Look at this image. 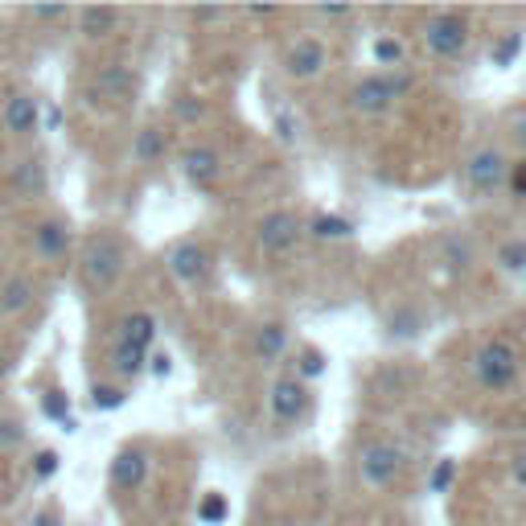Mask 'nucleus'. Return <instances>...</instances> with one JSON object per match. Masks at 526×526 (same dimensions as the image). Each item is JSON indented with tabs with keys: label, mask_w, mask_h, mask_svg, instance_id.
<instances>
[{
	"label": "nucleus",
	"mask_w": 526,
	"mask_h": 526,
	"mask_svg": "<svg viewBox=\"0 0 526 526\" xmlns=\"http://www.w3.org/2000/svg\"><path fill=\"white\" fill-rule=\"evenodd\" d=\"M123 271H128V247H123V238L95 230L79 251V279L90 292H111L123 279Z\"/></svg>",
	"instance_id": "nucleus-1"
},
{
	"label": "nucleus",
	"mask_w": 526,
	"mask_h": 526,
	"mask_svg": "<svg viewBox=\"0 0 526 526\" xmlns=\"http://www.w3.org/2000/svg\"><path fill=\"white\" fill-rule=\"evenodd\" d=\"M468 374L481 391L489 394H506L518 386L522 378V358H518V345L506 342V337H489V342L477 345L473 362H468Z\"/></svg>",
	"instance_id": "nucleus-2"
},
{
	"label": "nucleus",
	"mask_w": 526,
	"mask_h": 526,
	"mask_svg": "<svg viewBox=\"0 0 526 526\" xmlns=\"http://www.w3.org/2000/svg\"><path fill=\"white\" fill-rule=\"evenodd\" d=\"M468 41H473L468 13H460V8H436V13H427L424 49L436 58V62H457V58H465Z\"/></svg>",
	"instance_id": "nucleus-3"
},
{
	"label": "nucleus",
	"mask_w": 526,
	"mask_h": 526,
	"mask_svg": "<svg viewBox=\"0 0 526 526\" xmlns=\"http://www.w3.org/2000/svg\"><path fill=\"white\" fill-rule=\"evenodd\" d=\"M510 153L501 144H477L473 153L465 156V189L477 197V202H489L506 189L510 181Z\"/></svg>",
	"instance_id": "nucleus-4"
},
{
	"label": "nucleus",
	"mask_w": 526,
	"mask_h": 526,
	"mask_svg": "<svg viewBox=\"0 0 526 526\" xmlns=\"http://www.w3.org/2000/svg\"><path fill=\"white\" fill-rule=\"evenodd\" d=\"M300 238H304V218L296 210H271L255 226V247L268 259H288L300 247Z\"/></svg>",
	"instance_id": "nucleus-5"
},
{
	"label": "nucleus",
	"mask_w": 526,
	"mask_h": 526,
	"mask_svg": "<svg viewBox=\"0 0 526 526\" xmlns=\"http://www.w3.org/2000/svg\"><path fill=\"white\" fill-rule=\"evenodd\" d=\"M399 473H403V448L394 440H370V444H362V452H358V477H362V485H366V489H374V493L391 489V485L399 481Z\"/></svg>",
	"instance_id": "nucleus-6"
},
{
	"label": "nucleus",
	"mask_w": 526,
	"mask_h": 526,
	"mask_svg": "<svg viewBox=\"0 0 526 526\" xmlns=\"http://www.w3.org/2000/svg\"><path fill=\"white\" fill-rule=\"evenodd\" d=\"M148 473H153V457H148L144 444H123L115 448V457L107 460V489L111 493H140L148 485Z\"/></svg>",
	"instance_id": "nucleus-7"
},
{
	"label": "nucleus",
	"mask_w": 526,
	"mask_h": 526,
	"mask_svg": "<svg viewBox=\"0 0 526 526\" xmlns=\"http://www.w3.org/2000/svg\"><path fill=\"white\" fill-rule=\"evenodd\" d=\"M309 403H312V386H304L300 378H292V374L271 378V386H268V416L276 419L279 427L300 424V419L309 416Z\"/></svg>",
	"instance_id": "nucleus-8"
},
{
	"label": "nucleus",
	"mask_w": 526,
	"mask_h": 526,
	"mask_svg": "<svg viewBox=\"0 0 526 526\" xmlns=\"http://www.w3.org/2000/svg\"><path fill=\"white\" fill-rule=\"evenodd\" d=\"M210 263H214L210 251H205V243H197V238H177V243L164 251V271H169L181 288L202 284V279L210 276Z\"/></svg>",
	"instance_id": "nucleus-9"
},
{
	"label": "nucleus",
	"mask_w": 526,
	"mask_h": 526,
	"mask_svg": "<svg viewBox=\"0 0 526 526\" xmlns=\"http://www.w3.org/2000/svg\"><path fill=\"white\" fill-rule=\"evenodd\" d=\"M329 66V46L321 37H312V33H304V37H296L292 46L284 49V74L292 82H312L321 79Z\"/></svg>",
	"instance_id": "nucleus-10"
},
{
	"label": "nucleus",
	"mask_w": 526,
	"mask_h": 526,
	"mask_svg": "<svg viewBox=\"0 0 526 526\" xmlns=\"http://www.w3.org/2000/svg\"><path fill=\"white\" fill-rule=\"evenodd\" d=\"M136 87H140V79L132 66H123V62L103 66V70L95 74V82H90V103L95 107H128L132 99H136Z\"/></svg>",
	"instance_id": "nucleus-11"
},
{
	"label": "nucleus",
	"mask_w": 526,
	"mask_h": 526,
	"mask_svg": "<svg viewBox=\"0 0 526 526\" xmlns=\"http://www.w3.org/2000/svg\"><path fill=\"white\" fill-rule=\"evenodd\" d=\"M177 169L194 189H214L222 177V153L214 144H205V140H194V144L181 148Z\"/></svg>",
	"instance_id": "nucleus-12"
},
{
	"label": "nucleus",
	"mask_w": 526,
	"mask_h": 526,
	"mask_svg": "<svg viewBox=\"0 0 526 526\" xmlns=\"http://www.w3.org/2000/svg\"><path fill=\"white\" fill-rule=\"evenodd\" d=\"M288 353H292V329H288V321H279V317L263 321V325L255 329V337H251L255 366L276 370L279 362H288Z\"/></svg>",
	"instance_id": "nucleus-13"
},
{
	"label": "nucleus",
	"mask_w": 526,
	"mask_h": 526,
	"mask_svg": "<svg viewBox=\"0 0 526 526\" xmlns=\"http://www.w3.org/2000/svg\"><path fill=\"white\" fill-rule=\"evenodd\" d=\"M345 107H350L353 115H362V120H378V115H386L394 107V95L391 87H386V74H366V79H358L350 87V95H345Z\"/></svg>",
	"instance_id": "nucleus-14"
},
{
	"label": "nucleus",
	"mask_w": 526,
	"mask_h": 526,
	"mask_svg": "<svg viewBox=\"0 0 526 526\" xmlns=\"http://www.w3.org/2000/svg\"><path fill=\"white\" fill-rule=\"evenodd\" d=\"M0 128H5L13 140H33L41 132V107H37V99L25 95V90L8 95L5 107H0Z\"/></svg>",
	"instance_id": "nucleus-15"
},
{
	"label": "nucleus",
	"mask_w": 526,
	"mask_h": 526,
	"mask_svg": "<svg viewBox=\"0 0 526 526\" xmlns=\"http://www.w3.org/2000/svg\"><path fill=\"white\" fill-rule=\"evenodd\" d=\"M436 263L448 279H460L465 271L477 268V243L465 230H444V238L436 243Z\"/></svg>",
	"instance_id": "nucleus-16"
},
{
	"label": "nucleus",
	"mask_w": 526,
	"mask_h": 526,
	"mask_svg": "<svg viewBox=\"0 0 526 526\" xmlns=\"http://www.w3.org/2000/svg\"><path fill=\"white\" fill-rule=\"evenodd\" d=\"M74 247V230L66 218H41L37 226H33V255L46 263H58L66 259Z\"/></svg>",
	"instance_id": "nucleus-17"
},
{
	"label": "nucleus",
	"mask_w": 526,
	"mask_h": 526,
	"mask_svg": "<svg viewBox=\"0 0 526 526\" xmlns=\"http://www.w3.org/2000/svg\"><path fill=\"white\" fill-rule=\"evenodd\" d=\"M120 21H123V13L111 5H87L74 13V29H79V37H87V41H107L115 29H120Z\"/></svg>",
	"instance_id": "nucleus-18"
},
{
	"label": "nucleus",
	"mask_w": 526,
	"mask_h": 526,
	"mask_svg": "<svg viewBox=\"0 0 526 526\" xmlns=\"http://www.w3.org/2000/svg\"><path fill=\"white\" fill-rule=\"evenodd\" d=\"M8 189H13L21 202H37V197H46V169H41L37 156H21V161H13V169H8Z\"/></svg>",
	"instance_id": "nucleus-19"
},
{
	"label": "nucleus",
	"mask_w": 526,
	"mask_h": 526,
	"mask_svg": "<svg viewBox=\"0 0 526 526\" xmlns=\"http://www.w3.org/2000/svg\"><path fill=\"white\" fill-rule=\"evenodd\" d=\"M115 342H120V345H136V350H153V342H156V317L148 309L123 312L120 325H115Z\"/></svg>",
	"instance_id": "nucleus-20"
},
{
	"label": "nucleus",
	"mask_w": 526,
	"mask_h": 526,
	"mask_svg": "<svg viewBox=\"0 0 526 526\" xmlns=\"http://www.w3.org/2000/svg\"><path fill=\"white\" fill-rule=\"evenodd\" d=\"M383 329L391 342H416V337L427 329V312L419 309V304H394V309L383 317Z\"/></svg>",
	"instance_id": "nucleus-21"
},
{
	"label": "nucleus",
	"mask_w": 526,
	"mask_h": 526,
	"mask_svg": "<svg viewBox=\"0 0 526 526\" xmlns=\"http://www.w3.org/2000/svg\"><path fill=\"white\" fill-rule=\"evenodd\" d=\"M164 156H169V132L161 123H144L136 132V140H132V161L148 169V164H161Z\"/></svg>",
	"instance_id": "nucleus-22"
},
{
	"label": "nucleus",
	"mask_w": 526,
	"mask_h": 526,
	"mask_svg": "<svg viewBox=\"0 0 526 526\" xmlns=\"http://www.w3.org/2000/svg\"><path fill=\"white\" fill-rule=\"evenodd\" d=\"M33 296H37V288H33V279L21 276V271H13V276L0 279V312H5V317H21V312H29Z\"/></svg>",
	"instance_id": "nucleus-23"
},
{
	"label": "nucleus",
	"mask_w": 526,
	"mask_h": 526,
	"mask_svg": "<svg viewBox=\"0 0 526 526\" xmlns=\"http://www.w3.org/2000/svg\"><path fill=\"white\" fill-rule=\"evenodd\" d=\"M107 362H111L115 378L120 383H132V378H140L148 370V350H136V345H120L111 342V353H107Z\"/></svg>",
	"instance_id": "nucleus-24"
},
{
	"label": "nucleus",
	"mask_w": 526,
	"mask_h": 526,
	"mask_svg": "<svg viewBox=\"0 0 526 526\" xmlns=\"http://www.w3.org/2000/svg\"><path fill=\"white\" fill-rule=\"evenodd\" d=\"M329 370V358H325V350L321 345H300L296 350V362H292V378H300L304 386H312L321 374Z\"/></svg>",
	"instance_id": "nucleus-25"
},
{
	"label": "nucleus",
	"mask_w": 526,
	"mask_h": 526,
	"mask_svg": "<svg viewBox=\"0 0 526 526\" xmlns=\"http://www.w3.org/2000/svg\"><path fill=\"white\" fill-rule=\"evenodd\" d=\"M304 235L321 238V243H342V238L353 235V226L345 218H337V214H317L312 222H304Z\"/></svg>",
	"instance_id": "nucleus-26"
},
{
	"label": "nucleus",
	"mask_w": 526,
	"mask_h": 526,
	"mask_svg": "<svg viewBox=\"0 0 526 526\" xmlns=\"http://www.w3.org/2000/svg\"><path fill=\"white\" fill-rule=\"evenodd\" d=\"M370 58H374L383 70H399V66H407V49H403L399 37H374V46H370Z\"/></svg>",
	"instance_id": "nucleus-27"
},
{
	"label": "nucleus",
	"mask_w": 526,
	"mask_h": 526,
	"mask_svg": "<svg viewBox=\"0 0 526 526\" xmlns=\"http://www.w3.org/2000/svg\"><path fill=\"white\" fill-rule=\"evenodd\" d=\"M493 263H498V271H506V276H522L526 271V238H510V243H501L498 255H493Z\"/></svg>",
	"instance_id": "nucleus-28"
},
{
	"label": "nucleus",
	"mask_w": 526,
	"mask_h": 526,
	"mask_svg": "<svg viewBox=\"0 0 526 526\" xmlns=\"http://www.w3.org/2000/svg\"><path fill=\"white\" fill-rule=\"evenodd\" d=\"M522 46H526V37L522 33H501L498 41L489 46V66H510V62H518V54H522Z\"/></svg>",
	"instance_id": "nucleus-29"
},
{
	"label": "nucleus",
	"mask_w": 526,
	"mask_h": 526,
	"mask_svg": "<svg viewBox=\"0 0 526 526\" xmlns=\"http://www.w3.org/2000/svg\"><path fill=\"white\" fill-rule=\"evenodd\" d=\"M226 514H230V501H226V493H218V489L202 493V501H197V518H202L205 526H214V522H226Z\"/></svg>",
	"instance_id": "nucleus-30"
},
{
	"label": "nucleus",
	"mask_w": 526,
	"mask_h": 526,
	"mask_svg": "<svg viewBox=\"0 0 526 526\" xmlns=\"http://www.w3.org/2000/svg\"><path fill=\"white\" fill-rule=\"evenodd\" d=\"M169 115H173L177 123H185V128H194V123L205 120V103H202L197 95H181V99H173Z\"/></svg>",
	"instance_id": "nucleus-31"
},
{
	"label": "nucleus",
	"mask_w": 526,
	"mask_h": 526,
	"mask_svg": "<svg viewBox=\"0 0 526 526\" xmlns=\"http://www.w3.org/2000/svg\"><path fill=\"white\" fill-rule=\"evenodd\" d=\"M123 399H128V391H123L120 383H95V386H90V403H95L99 411L123 407Z\"/></svg>",
	"instance_id": "nucleus-32"
},
{
	"label": "nucleus",
	"mask_w": 526,
	"mask_h": 526,
	"mask_svg": "<svg viewBox=\"0 0 526 526\" xmlns=\"http://www.w3.org/2000/svg\"><path fill=\"white\" fill-rule=\"evenodd\" d=\"M452 477H457V460H436L432 477H427V489L432 493H444L452 485Z\"/></svg>",
	"instance_id": "nucleus-33"
},
{
	"label": "nucleus",
	"mask_w": 526,
	"mask_h": 526,
	"mask_svg": "<svg viewBox=\"0 0 526 526\" xmlns=\"http://www.w3.org/2000/svg\"><path fill=\"white\" fill-rule=\"evenodd\" d=\"M58 452L54 448H46V452H37V457H33V477H37V481H49V477L58 473Z\"/></svg>",
	"instance_id": "nucleus-34"
},
{
	"label": "nucleus",
	"mask_w": 526,
	"mask_h": 526,
	"mask_svg": "<svg viewBox=\"0 0 526 526\" xmlns=\"http://www.w3.org/2000/svg\"><path fill=\"white\" fill-rule=\"evenodd\" d=\"M510 144L526 156V107H518V111L510 115Z\"/></svg>",
	"instance_id": "nucleus-35"
},
{
	"label": "nucleus",
	"mask_w": 526,
	"mask_h": 526,
	"mask_svg": "<svg viewBox=\"0 0 526 526\" xmlns=\"http://www.w3.org/2000/svg\"><path fill=\"white\" fill-rule=\"evenodd\" d=\"M25 440V424L21 419H0V448H16Z\"/></svg>",
	"instance_id": "nucleus-36"
},
{
	"label": "nucleus",
	"mask_w": 526,
	"mask_h": 526,
	"mask_svg": "<svg viewBox=\"0 0 526 526\" xmlns=\"http://www.w3.org/2000/svg\"><path fill=\"white\" fill-rule=\"evenodd\" d=\"M29 16H33V21H41V25H58V21L70 16V8H66V5H37V8H29Z\"/></svg>",
	"instance_id": "nucleus-37"
},
{
	"label": "nucleus",
	"mask_w": 526,
	"mask_h": 526,
	"mask_svg": "<svg viewBox=\"0 0 526 526\" xmlns=\"http://www.w3.org/2000/svg\"><path fill=\"white\" fill-rule=\"evenodd\" d=\"M506 189H510L514 197H526V161L510 164V181H506Z\"/></svg>",
	"instance_id": "nucleus-38"
},
{
	"label": "nucleus",
	"mask_w": 526,
	"mask_h": 526,
	"mask_svg": "<svg viewBox=\"0 0 526 526\" xmlns=\"http://www.w3.org/2000/svg\"><path fill=\"white\" fill-rule=\"evenodd\" d=\"M312 16H321V21H350L353 8L350 5H321V8H312Z\"/></svg>",
	"instance_id": "nucleus-39"
},
{
	"label": "nucleus",
	"mask_w": 526,
	"mask_h": 526,
	"mask_svg": "<svg viewBox=\"0 0 526 526\" xmlns=\"http://www.w3.org/2000/svg\"><path fill=\"white\" fill-rule=\"evenodd\" d=\"M41 411H46V416L49 419H66V399H62V394H46V399H41Z\"/></svg>",
	"instance_id": "nucleus-40"
},
{
	"label": "nucleus",
	"mask_w": 526,
	"mask_h": 526,
	"mask_svg": "<svg viewBox=\"0 0 526 526\" xmlns=\"http://www.w3.org/2000/svg\"><path fill=\"white\" fill-rule=\"evenodd\" d=\"M510 485L526 493V452H522V457H514V460H510Z\"/></svg>",
	"instance_id": "nucleus-41"
},
{
	"label": "nucleus",
	"mask_w": 526,
	"mask_h": 526,
	"mask_svg": "<svg viewBox=\"0 0 526 526\" xmlns=\"http://www.w3.org/2000/svg\"><path fill=\"white\" fill-rule=\"evenodd\" d=\"M189 16H194L197 25H218L222 16H226V8H194V13H189Z\"/></svg>",
	"instance_id": "nucleus-42"
},
{
	"label": "nucleus",
	"mask_w": 526,
	"mask_h": 526,
	"mask_svg": "<svg viewBox=\"0 0 526 526\" xmlns=\"http://www.w3.org/2000/svg\"><path fill=\"white\" fill-rule=\"evenodd\" d=\"M13 366H16V353L8 350V345H0V378L13 374Z\"/></svg>",
	"instance_id": "nucleus-43"
},
{
	"label": "nucleus",
	"mask_w": 526,
	"mask_h": 526,
	"mask_svg": "<svg viewBox=\"0 0 526 526\" xmlns=\"http://www.w3.org/2000/svg\"><path fill=\"white\" fill-rule=\"evenodd\" d=\"M247 16H259V21H271V16H279V8H247Z\"/></svg>",
	"instance_id": "nucleus-44"
},
{
	"label": "nucleus",
	"mask_w": 526,
	"mask_h": 526,
	"mask_svg": "<svg viewBox=\"0 0 526 526\" xmlns=\"http://www.w3.org/2000/svg\"><path fill=\"white\" fill-rule=\"evenodd\" d=\"M153 370H156V374H169V353H156V358H153Z\"/></svg>",
	"instance_id": "nucleus-45"
},
{
	"label": "nucleus",
	"mask_w": 526,
	"mask_h": 526,
	"mask_svg": "<svg viewBox=\"0 0 526 526\" xmlns=\"http://www.w3.org/2000/svg\"><path fill=\"white\" fill-rule=\"evenodd\" d=\"M33 526H58V518H54V514H46V510H41V514L33 518Z\"/></svg>",
	"instance_id": "nucleus-46"
},
{
	"label": "nucleus",
	"mask_w": 526,
	"mask_h": 526,
	"mask_svg": "<svg viewBox=\"0 0 526 526\" xmlns=\"http://www.w3.org/2000/svg\"><path fill=\"white\" fill-rule=\"evenodd\" d=\"M46 128H62V111H58V107L46 115Z\"/></svg>",
	"instance_id": "nucleus-47"
},
{
	"label": "nucleus",
	"mask_w": 526,
	"mask_h": 526,
	"mask_svg": "<svg viewBox=\"0 0 526 526\" xmlns=\"http://www.w3.org/2000/svg\"><path fill=\"white\" fill-rule=\"evenodd\" d=\"M342 526H353V522H342Z\"/></svg>",
	"instance_id": "nucleus-48"
},
{
	"label": "nucleus",
	"mask_w": 526,
	"mask_h": 526,
	"mask_svg": "<svg viewBox=\"0 0 526 526\" xmlns=\"http://www.w3.org/2000/svg\"><path fill=\"white\" fill-rule=\"evenodd\" d=\"M522 276H526V271H522Z\"/></svg>",
	"instance_id": "nucleus-49"
}]
</instances>
